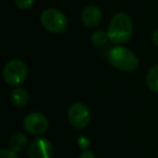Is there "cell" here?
<instances>
[{"label": "cell", "instance_id": "cell-1", "mask_svg": "<svg viewBox=\"0 0 158 158\" xmlns=\"http://www.w3.org/2000/svg\"><path fill=\"white\" fill-rule=\"evenodd\" d=\"M133 34L132 20L128 14L118 13L110 21L107 29L108 39L116 44L129 41Z\"/></svg>", "mask_w": 158, "mask_h": 158}, {"label": "cell", "instance_id": "cell-2", "mask_svg": "<svg viewBox=\"0 0 158 158\" xmlns=\"http://www.w3.org/2000/svg\"><path fill=\"white\" fill-rule=\"evenodd\" d=\"M108 62L115 68L123 72H134L139 66L136 55L128 48L121 46L114 47L108 53Z\"/></svg>", "mask_w": 158, "mask_h": 158}, {"label": "cell", "instance_id": "cell-3", "mask_svg": "<svg viewBox=\"0 0 158 158\" xmlns=\"http://www.w3.org/2000/svg\"><path fill=\"white\" fill-rule=\"evenodd\" d=\"M28 68L22 60L9 61L3 67V79L9 86H19L26 80Z\"/></svg>", "mask_w": 158, "mask_h": 158}, {"label": "cell", "instance_id": "cell-4", "mask_svg": "<svg viewBox=\"0 0 158 158\" xmlns=\"http://www.w3.org/2000/svg\"><path fill=\"white\" fill-rule=\"evenodd\" d=\"M40 22L47 31L55 34L64 33L68 25L67 19L64 13L54 8L44 10L40 16Z\"/></svg>", "mask_w": 158, "mask_h": 158}, {"label": "cell", "instance_id": "cell-5", "mask_svg": "<svg viewBox=\"0 0 158 158\" xmlns=\"http://www.w3.org/2000/svg\"><path fill=\"white\" fill-rule=\"evenodd\" d=\"M67 118L73 127L77 129H84L90 123L91 114L89 108L84 103L76 102L72 104L68 108Z\"/></svg>", "mask_w": 158, "mask_h": 158}, {"label": "cell", "instance_id": "cell-6", "mask_svg": "<svg viewBox=\"0 0 158 158\" xmlns=\"http://www.w3.org/2000/svg\"><path fill=\"white\" fill-rule=\"evenodd\" d=\"M24 129L31 134H41L47 131L49 126L48 118L41 113H31L24 118Z\"/></svg>", "mask_w": 158, "mask_h": 158}, {"label": "cell", "instance_id": "cell-7", "mask_svg": "<svg viewBox=\"0 0 158 158\" xmlns=\"http://www.w3.org/2000/svg\"><path fill=\"white\" fill-rule=\"evenodd\" d=\"M29 158H52L53 145L44 138H38L33 140L27 149Z\"/></svg>", "mask_w": 158, "mask_h": 158}, {"label": "cell", "instance_id": "cell-8", "mask_svg": "<svg viewBox=\"0 0 158 158\" xmlns=\"http://www.w3.org/2000/svg\"><path fill=\"white\" fill-rule=\"evenodd\" d=\"M82 23L88 28H94L102 20V11L97 6H89L85 8L81 14Z\"/></svg>", "mask_w": 158, "mask_h": 158}, {"label": "cell", "instance_id": "cell-9", "mask_svg": "<svg viewBox=\"0 0 158 158\" xmlns=\"http://www.w3.org/2000/svg\"><path fill=\"white\" fill-rule=\"evenodd\" d=\"M26 145H27V136L23 132H16V133H14L9 141L10 149L14 151L15 153L23 152L26 148Z\"/></svg>", "mask_w": 158, "mask_h": 158}, {"label": "cell", "instance_id": "cell-10", "mask_svg": "<svg viewBox=\"0 0 158 158\" xmlns=\"http://www.w3.org/2000/svg\"><path fill=\"white\" fill-rule=\"evenodd\" d=\"M11 102L16 107H24L28 102V92L24 88H15L11 92Z\"/></svg>", "mask_w": 158, "mask_h": 158}, {"label": "cell", "instance_id": "cell-11", "mask_svg": "<svg viewBox=\"0 0 158 158\" xmlns=\"http://www.w3.org/2000/svg\"><path fill=\"white\" fill-rule=\"evenodd\" d=\"M146 84L153 92H158V65L153 66L148 70L146 76Z\"/></svg>", "mask_w": 158, "mask_h": 158}, {"label": "cell", "instance_id": "cell-12", "mask_svg": "<svg viewBox=\"0 0 158 158\" xmlns=\"http://www.w3.org/2000/svg\"><path fill=\"white\" fill-rule=\"evenodd\" d=\"M107 40H110L108 39L107 33H105L104 31H97L91 36V41H92V44L94 46H99V47L104 46V44H106Z\"/></svg>", "mask_w": 158, "mask_h": 158}, {"label": "cell", "instance_id": "cell-13", "mask_svg": "<svg viewBox=\"0 0 158 158\" xmlns=\"http://www.w3.org/2000/svg\"><path fill=\"white\" fill-rule=\"evenodd\" d=\"M36 0H14L15 6L21 10H28L34 6Z\"/></svg>", "mask_w": 158, "mask_h": 158}, {"label": "cell", "instance_id": "cell-14", "mask_svg": "<svg viewBox=\"0 0 158 158\" xmlns=\"http://www.w3.org/2000/svg\"><path fill=\"white\" fill-rule=\"evenodd\" d=\"M0 158H19L16 153L12 149L2 148L0 152Z\"/></svg>", "mask_w": 158, "mask_h": 158}, {"label": "cell", "instance_id": "cell-15", "mask_svg": "<svg viewBox=\"0 0 158 158\" xmlns=\"http://www.w3.org/2000/svg\"><path fill=\"white\" fill-rule=\"evenodd\" d=\"M78 144H79V146H80L82 149H84V151H86L87 147H88V145H89L88 138H87V136H81V138L79 139Z\"/></svg>", "mask_w": 158, "mask_h": 158}, {"label": "cell", "instance_id": "cell-16", "mask_svg": "<svg viewBox=\"0 0 158 158\" xmlns=\"http://www.w3.org/2000/svg\"><path fill=\"white\" fill-rule=\"evenodd\" d=\"M79 158H95L94 154L92 153L91 151H88V149H86V151H84L81 153V155H80V157Z\"/></svg>", "mask_w": 158, "mask_h": 158}, {"label": "cell", "instance_id": "cell-17", "mask_svg": "<svg viewBox=\"0 0 158 158\" xmlns=\"http://www.w3.org/2000/svg\"><path fill=\"white\" fill-rule=\"evenodd\" d=\"M152 39H153V42L158 47V28L156 31H154L153 35H152Z\"/></svg>", "mask_w": 158, "mask_h": 158}]
</instances>
